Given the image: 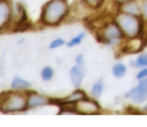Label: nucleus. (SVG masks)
I'll return each instance as SVG.
<instances>
[{
    "mask_svg": "<svg viewBox=\"0 0 147 127\" xmlns=\"http://www.w3.org/2000/svg\"><path fill=\"white\" fill-rule=\"evenodd\" d=\"M114 20L121 28L125 38L128 40L139 38L143 34L145 21L142 19L141 16H134L122 12H117Z\"/></svg>",
    "mask_w": 147,
    "mask_h": 127,
    "instance_id": "obj_1",
    "label": "nucleus"
},
{
    "mask_svg": "<svg viewBox=\"0 0 147 127\" xmlns=\"http://www.w3.org/2000/svg\"><path fill=\"white\" fill-rule=\"evenodd\" d=\"M68 13L67 0H50L43 8L42 20L47 24L56 25Z\"/></svg>",
    "mask_w": 147,
    "mask_h": 127,
    "instance_id": "obj_2",
    "label": "nucleus"
},
{
    "mask_svg": "<svg viewBox=\"0 0 147 127\" xmlns=\"http://www.w3.org/2000/svg\"><path fill=\"white\" fill-rule=\"evenodd\" d=\"M97 39L101 43L108 46H117L121 44L126 38L117 22L113 20L107 22L99 30V32L97 33Z\"/></svg>",
    "mask_w": 147,
    "mask_h": 127,
    "instance_id": "obj_3",
    "label": "nucleus"
},
{
    "mask_svg": "<svg viewBox=\"0 0 147 127\" xmlns=\"http://www.w3.org/2000/svg\"><path fill=\"white\" fill-rule=\"evenodd\" d=\"M74 108L77 114H82V115H97L100 114L102 110V107L98 103L97 99L93 97L91 98L85 97L82 100L78 101L74 105Z\"/></svg>",
    "mask_w": 147,
    "mask_h": 127,
    "instance_id": "obj_4",
    "label": "nucleus"
},
{
    "mask_svg": "<svg viewBox=\"0 0 147 127\" xmlns=\"http://www.w3.org/2000/svg\"><path fill=\"white\" fill-rule=\"evenodd\" d=\"M125 98L135 104H142L147 100V78L138 80V83L125 93Z\"/></svg>",
    "mask_w": 147,
    "mask_h": 127,
    "instance_id": "obj_5",
    "label": "nucleus"
},
{
    "mask_svg": "<svg viewBox=\"0 0 147 127\" xmlns=\"http://www.w3.org/2000/svg\"><path fill=\"white\" fill-rule=\"evenodd\" d=\"M25 107V100L23 97L19 95H13L9 97L6 100L3 105L4 112H12V111H19Z\"/></svg>",
    "mask_w": 147,
    "mask_h": 127,
    "instance_id": "obj_6",
    "label": "nucleus"
},
{
    "mask_svg": "<svg viewBox=\"0 0 147 127\" xmlns=\"http://www.w3.org/2000/svg\"><path fill=\"white\" fill-rule=\"evenodd\" d=\"M118 12L134 16H141V2H139L138 0L126 2L118 6Z\"/></svg>",
    "mask_w": 147,
    "mask_h": 127,
    "instance_id": "obj_7",
    "label": "nucleus"
},
{
    "mask_svg": "<svg viewBox=\"0 0 147 127\" xmlns=\"http://www.w3.org/2000/svg\"><path fill=\"white\" fill-rule=\"evenodd\" d=\"M84 75H85V69H84L83 65L76 64L70 69V79H71V82L74 85V87L79 88L84 79Z\"/></svg>",
    "mask_w": 147,
    "mask_h": 127,
    "instance_id": "obj_8",
    "label": "nucleus"
},
{
    "mask_svg": "<svg viewBox=\"0 0 147 127\" xmlns=\"http://www.w3.org/2000/svg\"><path fill=\"white\" fill-rule=\"evenodd\" d=\"M85 97H87L86 93L84 92L83 90H81V89H77V90L72 92L71 94L66 97V98L61 99V100H59V101H51V102L59 103L61 106H63V105H73L74 106L78 101L82 100V99L85 98Z\"/></svg>",
    "mask_w": 147,
    "mask_h": 127,
    "instance_id": "obj_9",
    "label": "nucleus"
},
{
    "mask_svg": "<svg viewBox=\"0 0 147 127\" xmlns=\"http://www.w3.org/2000/svg\"><path fill=\"white\" fill-rule=\"evenodd\" d=\"M48 102V99L44 96H41V95H38L36 93H33L31 94L29 97H28L27 100V106L29 108H33V107H37V106H41L44 105Z\"/></svg>",
    "mask_w": 147,
    "mask_h": 127,
    "instance_id": "obj_10",
    "label": "nucleus"
},
{
    "mask_svg": "<svg viewBox=\"0 0 147 127\" xmlns=\"http://www.w3.org/2000/svg\"><path fill=\"white\" fill-rule=\"evenodd\" d=\"M10 15L9 5L5 1H0V28H2L7 22Z\"/></svg>",
    "mask_w": 147,
    "mask_h": 127,
    "instance_id": "obj_11",
    "label": "nucleus"
},
{
    "mask_svg": "<svg viewBox=\"0 0 147 127\" xmlns=\"http://www.w3.org/2000/svg\"><path fill=\"white\" fill-rule=\"evenodd\" d=\"M111 72H112V75L115 78L117 79L123 78L126 75V73H127V66L124 63H122V62H117V63H115L112 66Z\"/></svg>",
    "mask_w": 147,
    "mask_h": 127,
    "instance_id": "obj_12",
    "label": "nucleus"
},
{
    "mask_svg": "<svg viewBox=\"0 0 147 127\" xmlns=\"http://www.w3.org/2000/svg\"><path fill=\"white\" fill-rule=\"evenodd\" d=\"M103 91H104V83L102 80H98L92 85L91 87V97L95 99H99L103 94Z\"/></svg>",
    "mask_w": 147,
    "mask_h": 127,
    "instance_id": "obj_13",
    "label": "nucleus"
},
{
    "mask_svg": "<svg viewBox=\"0 0 147 127\" xmlns=\"http://www.w3.org/2000/svg\"><path fill=\"white\" fill-rule=\"evenodd\" d=\"M133 68H137V69H141L143 67H147V52H142L137 57L131 61L130 63Z\"/></svg>",
    "mask_w": 147,
    "mask_h": 127,
    "instance_id": "obj_14",
    "label": "nucleus"
},
{
    "mask_svg": "<svg viewBox=\"0 0 147 127\" xmlns=\"http://www.w3.org/2000/svg\"><path fill=\"white\" fill-rule=\"evenodd\" d=\"M29 86H30V83L28 81L19 78V77H16L12 81V88L14 89H25Z\"/></svg>",
    "mask_w": 147,
    "mask_h": 127,
    "instance_id": "obj_15",
    "label": "nucleus"
},
{
    "mask_svg": "<svg viewBox=\"0 0 147 127\" xmlns=\"http://www.w3.org/2000/svg\"><path fill=\"white\" fill-rule=\"evenodd\" d=\"M86 36V33L85 32H81L79 33L78 35H76L75 37H73V38L71 39V40L69 41V42L67 43V45L69 47H74V46H77V45H79L80 43L83 41V39L85 38Z\"/></svg>",
    "mask_w": 147,
    "mask_h": 127,
    "instance_id": "obj_16",
    "label": "nucleus"
},
{
    "mask_svg": "<svg viewBox=\"0 0 147 127\" xmlns=\"http://www.w3.org/2000/svg\"><path fill=\"white\" fill-rule=\"evenodd\" d=\"M105 0H82L85 5H87L88 7L90 8H94V9H97L99 8L101 5H103Z\"/></svg>",
    "mask_w": 147,
    "mask_h": 127,
    "instance_id": "obj_17",
    "label": "nucleus"
},
{
    "mask_svg": "<svg viewBox=\"0 0 147 127\" xmlns=\"http://www.w3.org/2000/svg\"><path fill=\"white\" fill-rule=\"evenodd\" d=\"M41 75H42V78L44 79V80H46V81L50 80V79L53 77V70H52V68H51V67L43 68Z\"/></svg>",
    "mask_w": 147,
    "mask_h": 127,
    "instance_id": "obj_18",
    "label": "nucleus"
},
{
    "mask_svg": "<svg viewBox=\"0 0 147 127\" xmlns=\"http://www.w3.org/2000/svg\"><path fill=\"white\" fill-rule=\"evenodd\" d=\"M141 17L147 24V0L141 1Z\"/></svg>",
    "mask_w": 147,
    "mask_h": 127,
    "instance_id": "obj_19",
    "label": "nucleus"
},
{
    "mask_svg": "<svg viewBox=\"0 0 147 127\" xmlns=\"http://www.w3.org/2000/svg\"><path fill=\"white\" fill-rule=\"evenodd\" d=\"M146 78H147V67H143L138 70L137 74H136V79L137 80H142V79H146Z\"/></svg>",
    "mask_w": 147,
    "mask_h": 127,
    "instance_id": "obj_20",
    "label": "nucleus"
},
{
    "mask_svg": "<svg viewBox=\"0 0 147 127\" xmlns=\"http://www.w3.org/2000/svg\"><path fill=\"white\" fill-rule=\"evenodd\" d=\"M65 43V41L63 39H55L54 41H52L50 44V48H56V47H59V46H62V45Z\"/></svg>",
    "mask_w": 147,
    "mask_h": 127,
    "instance_id": "obj_21",
    "label": "nucleus"
},
{
    "mask_svg": "<svg viewBox=\"0 0 147 127\" xmlns=\"http://www.w3.org/2000/svg\"><path fill=\"white\" fill-rule=\"evenodd\" d=\"M75 61H76V64H78V65H83V63H84L83 55H82V54L77 55V56H76V58H75Z\"/></svg>",
    "mask_w": 147,
    "mask_h": 127,
    "instance_id": "obj_22",
    "label": "nucleus"
},
{
    "mask_svg": "<svg viewBox=\"0 0 147 127\" xmlns=\"http://www.w3.org/2000/svg\"><path fill=\"white\" fill-rule=\"evenodd\" d=\"M129 1H133V0H112V2L115 4V5L119 6V5H122V4L126 3V2H129Z\"/></svg>",
    "mask_w": 147,
    "mask_h": 127,
    "instance_id": "obj_23",
    "label": "nucleus"
},
{
    "mask_svg": "<svg viewBox=\"0 0 147 127\" xmlns=\"http://www.w3.org/2000/svg\"><path fill=\"white\" fill-rule=\"evenodd\" d=\"M145 113H146V114H147V111H146V112H145Z\"/></svg>",
    "mask_w": 147,
    "mask_h": 127,
    "instance_id": "obj_24",
    "label": "nucleus"
}]
</instances>
